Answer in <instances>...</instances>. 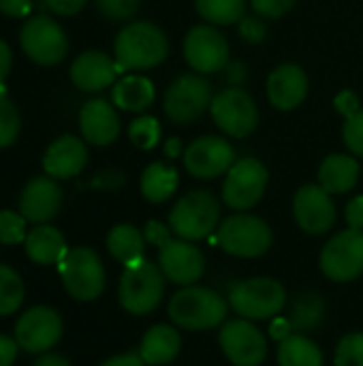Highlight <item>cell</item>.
<instances>
[{"label":"cell","mask_w":363,"mask_h":366,"mask_svg":"<svg viewBox=\"0 0 363 366\" xmlns=\"http://www.w3.org/2000/svg\"><path fill=\"white\" fill-rule=\"evenodd\" d=\"M165 294V274L148 259H137L124 268L120 279V302L133 315L154 311Z\"/></svg>","instance_id":"cell-3"},{"label":"cell","mask_w":363,"mask_h":366,"mask_svg":"<svg viewBox=\"0 0 363 366\" xmlns=\"http://www.w3.org/2000/svg\"><path fill=\"white\" fill-rule=\"evenodd\" d=\"M267 187V169L259 159L246 157L233 163L223 184V199L233 210H250Z\"/></svg>","instance_id":"cell-11"},{"label":"cell","mask_w":363,"mask_h":366,"mask_svg":"<svg viewBox=\"0 0 363 366\" xmlns=\"http://www.w3.org/2000/svg\"><path fill=\"white\" fill-rule=\"evenodd\" d=\"M265 32H267V28H265L261 17H246L244 15L240 19V34L248 43H261L265 39Z\"/></svg>","instance_id":"cell-41"},{"label":"cell","mask_w":363,"mask_h":366,"mask_svg":"<svg viewBox=\"0 0 363 366\" xmlns=\"http://www.w3.org/2000/svg\"><path fill=\"white\" fill-rule=\"evenodd\" d=\"M216 127L229 137H248L259 124V109L255 99L237 86L220 90L210 105Z\"/></svg>","instance_id":"cell-8"},{"label":"cell","mask_w":363,"mask_h":366,"mask_svg":"<svg viewBox=\"0 0 363 366\" xmlns=\"http://www.w3.org/2000/svg\"><path fill=\"white\" fill-rule=\"evenodd\" d=\"M24 302V283L19 274L0 264V317L15 313Z\"/></svg>","instance_id":"cell-33"},{"label":"cell","mask_w":363,"mask_h":366,"mask_svg":"<svg viewBox=\"0 0 363 366\" xmlns=\"http://www.w3.org/2000/svg\"><path fill=\"white\" fill-rule=\"evenodd\" d=\"M62 283L66 292L81 302L96 300L103 290H105V268L101 257L88 249V247H77L71 249L64 259L58 264Z\"/></svg>","instance_id":"cell-6"},{"label":"cell","mask_w":363,"mask_h":366,"mask_svg":"<svg viewBox=\"0 0 363 366\" xmlns=\"http://www.w3.org/2000/svg\"><path fill=\"white\" fill-rule=\"evenodd\" d=\"M178 172L165 163H152L141 174V193L148 202H167L178 189Z\"/></svg>","instance_id":"cell-28"},{"label":"cell","mask_w":363,"mask_h":366,"mask_svg":"<svg viewBox=\"0 0 363 366\" xmlns=\"http://www.w3.org/2000/svg\"><path fill=\"white\" fill-rule=\"evenodd\" d=\"M139 2L141 0H94L101 15H105L107 19H113V21L133 17L139 9Z\"/></svg>","instance_id":"cell-38"},{"label":"cell","mask_w":363,"mask_h":366,"mask_svg":"<svg viewBox=\"0 0 363 366\" xmlns=\"http://www.w3.org/2000/svg\"><path fill=\"white\" fill-rule=\"evenodd\" d=\"M62 208V189L58 187L56 178L39 176L32 178L19 197V212L30 223H47L51 221Z\"/></svg>","instance_id":"cell-19"},{"label":"cell","mask_w":363,"mask_h":366,"mask_svg":"<svg viewBox=\"0 0 363 366\" xmlns=\"http://www.w3.org/2000/svg\"><path fill=\"white\" fill-rule=\"evenodd\" d=\"M24 247H26V255L39 266L60 264L64 259V255L68 253L64 236L56 227L45 225V223H41L28 232Z\"/></svg>","instance_id":"cell-24"},{"label":"cell","mask_w":363,"mask_h":366,"mask_svg":"<svg viewBox=\"0 0 363 366\" xmlns=\"http://www.w3.org/2000/svg\"><path fill=\"white\" fill-rule=\"evenodd\" d=\"M154 97H156V88L143 75L122 77L113 84V90H111L113 105L124 112H135V114L145 112L154 103Z\"/></svg>","instance_id":"cell-25"},{"label":"cell","mask_w":363,"mask_h":366,"mask_svg":"<svg viewBox=\"0 0 363 366\" xmlns=\"http://www.w3.org/2000/svg\"><path fill=\"white\" fill-rule=\"evenodd\" d=\"M109 253L124 266L143 257V236L133 225H116L107 236Z\"/></svg>","instance_id":"cell-29"},{"label":"cell","mask_w":363,"mask_h":366,"mask_svg":"<svg viewBox=\"0 0 363 366\" xmlns=\"http://www.w3.org/2000/svg\"><path fill=\"white\" fill-rule=\"evenodd\" d=\"M321 184H306L295 193L293 214L297 225L308 234H325L336 223V206Z\"/></svg>","instance_id":"cell-17"},{"label":"cell","mask_w":363,"mask_h":366,"mask_svg":"<svg viewBox=\"0 0 363 366\" xmlns=\"http://www.w3.org/2000/svg\"><path fill=\"white\" fill-rule=\"evenodd\" d=\"M62 337V320L49 307L26 311L15 324V341L28 354L49 352Z\"/></svg>","instance_id":"cell-14"},{"label":"cell","mask_w":363,"mask_h":366,"mask_svg":"<svg viewBox=\"0 0 363 366\" xmlns=\"http://www.w3.org/2000/svg\"><path fill=\"white\" fill-rule=\"evenodd\" d=\"M118 73H122L116 58L98 49L81 51L71 64V81L83 92H98L116 84Z\"/></svg>","instance_id":"cell-20"},{"label":"cell","mask_w":363,"mask_h":366,"mask_svg":"<svg viewBox=\"0 0 363 366\" xmlns=\"http://www.w3.org/2000/svg\"><path fill=\"white\" fill-rule=\"evenodd\" d=\"M250 4L259 17L278 19L295 6V0H250Z\"/></svg>","instance_id":"cell-40"},{"label":"cell","mask_w":363,"mask_h":366,"mask_svg":"<svg viewBox=\"0 0 363 366\" xmlns=\"http://www.w3.org/2000/svg\"><path fill=\"white\" fill-rule=\"evenodd\" d=\"M220 247L237 257H259L272 247L270 225L252 214H233L218 227Z\"/></svg>","instance_id":"cell-9"},{"label":"cell","mask_w":363,"mask_h":366,"mask_svg":"<svg viewBox=\"0 0 363 366\" xmlns=\"http://www.w3.org/2000/svg\"><path fill=\"white\" fill-rule=\"evenodd\" d=\"M86 165H88V148L75 135L56 137L43 154V169L47 176L56 180L75 178L83 172Z\"/></svg>","instance_id":"cell-21"},{"label":"cell","mask_w":363,"mask_h":366,"mask_svg":"<svg viewBox=\"0 0 363 366\" xmlns=\"http://www.w3.org/2000/svg\"><path fill=\"white\" fill-rule=\"evenodd\" d=\"M334 105H336L338 114H342L344 118H349V116H353V114H357V112L362 109V107H359V97H357L353 90L340 92V94L336 97Z\"/></svg>","instance_id":"cell-42"},{"label":"cell","mask_w":363,"mask_h":366,"mask_svg":"<svg viewBox=\"0 0 363 366\" xmlns=\"http://www.w3.org/2000/svg\"><path fill=\"white\" fill-rule=\"evenodd\" d=\"M32 6V0H0V13L6 17H28Z\"/></svg>","instance_id":"cell-43"},{"label":"cell","mask_w":363,"mask_h":366,"mask_svg":"<svg viewBox=\"0 0 363 366\" xmlns=\"http://www.w3.org/2000/svg\"><path fill=\"white\" fill-rule=\"evenodd\" d=\"M101 366H145L139 354H124V356H113Z\"/></svg>","instance_id":"cell-50"},{"label":"cell","mask_w":363,"mask_h":366,"mask_svg":"<svg viewBox=\"0 0 363 366\" xmlns=\"http://www.w3.org/2000/svg\"><path fill=\"white\" fill-rule=\"evenodd\" d=\"M180 150H182L180 139H169V142L165 144V154H167V157H178Z\"/></svg>","instance_id":"cell-54"},{"label":"cell","mask_w":363,"mask_h":366,"mask_svg":"<svg viewBox=\"0 0 363 366\" xmlns=\"http://www.w3.org/2000/svg\"><path fill=\"white\" fill-rule=\"evenodd\" d=\"M291 330H293V326L289 324V320H276V324H272V337H274V339L285 341L287 337L293 335Z\"/></svg>","instance_id":"cell-51"},{"label":"cell","mask_w":363,"mask_h":366,"mask_svg":"<svg viewBox=\"0 0 363 366\" xmlns=\"http://www.w3.org/2000/svg\"><path fill=\"white\" fill-rule=\"evenodd\" d=\"M336 366H363V335H347L336 350Z\"/></svg>","instance_id":"cell-37"},{"label":"cell","mask_w":363,"mask_h":366,"mask_svg":"<svg viewBox=\"0 0 363 366\" xmlns=\"http://www.w3.org/2000/svg\"><path fill=\"white\" fill-rule=\"evenodd\" d=\"M212 86L201 75H182L165 92V114L175 124H190L212 105Z\"/></svg>","instance_id":"cell-10"},{"label":"cell","mask_w":363,"mask_h":366,"mask_svg":"<svg viewBox=\"0 0 363 366\" xmlns=\"http://www.w3.org/2000/svg\"><path fill=\"white\" fill-rule=\"evenodd\" d=\"M197 13L216 26L240 24L246 13V0H195Z\"/></svg>","instance_id":"cell-31"},{"label":"cell","mask_w":363,"mask_h":366,"mask_svg":"<svg viewBox=\"0 0 363 366\" xmlns=\"http://www.w3.org/2000/svg\"><path fill=\"white\" fill-rule=\"evenodd\" d=\"M220 221V204L208 191H193L180 197L169 214L173 234L182 240L208 238Z\"/></svg>","instance_id":"cell-4"},{"label":"cell","mask_w":363,"mask_h":366,"mask_svg":"<svg viewBox=\"0 0 363 366\" xmlns=\"http://www.w3.org/2000/svg\"><path fill=\"white\" fill-rule=\"evenodd\" d=\"M347 223L351 229L363 232V195L355 197L347 206Z\"/></svg>","instance_id":"cell-46"},{"label":"cell","mask_w":363,"mask_h":366,"mask_svg":"<svg viewBox=\"0 0 363 366\" xmlns=\"http://www.w3.org/2000/svg\"><path fill=\"white\" fill-rule=\"evenodd\" d=\"M227 75H229L231 86H242V81L246 79V66L244 64H231L227 69Z\"/></svg>","instance_id":"cell-52"},{"label":"cell","mask_w":363,"mask_h":366,"mask_svg":"<svg viewBox=\"0 0 363 366\" xmlns=\"http://www.w3.org/2000/svg\"><path fill=\"white\" fill-rule=\"evenodd\" d=\"M19 45L24 54L41 66L60 64L68 51V39L64 28L47 15H32L24 21L19 32Z\"/></svg>","instance_id":"cell-5"},{"label":"cell","mask_w":363,"mask_h":366,"mask_svg":"<svg viewBox=\"0 0 363 366\" xmlns=\"http://www.w3.org/2000/svg\"><path fill=\"white\" fill-rule=\"evenodd\" d=\"M321 270L327 279L347 283L363 272V232L347 229L334 236L321 253Z\"/></svg>","instance_id":"cell-12"},{"label":"cell","mask_w":363,"mask_h":366,"mask_svg":"<svg viewBox=\"0 0 363 366\" xmlns=\"http://www.w3.org/2000/svg\"><path fill=\"white\" fill-rule=\"evenodd\" d=\"M26 219L19 212L0 210V242L2 244H19L26 240Z\"/></svg>","instance_id":"cell-36"},{"label":"cell","mask_w":363,"mask_h":366,"mask_svg":"<svg viewBox=\"0 0 363 366\" xmlns=\"http://www.w3.org/2000/svg\"><path fill=\"white\" fill-rule=\"evenodd\" d=\"M180 347H182L180 335L171 326L160 324L145 332L139 347V356L145 365L160 366L171 362L178 356Z\"/></svg>","instance_id":"cell-26"},{"label":"cell","mask_w":363,"mask_h":366,"mask_svg":"<svg viewBox=\"0 0 363 366\" xmlns=\"http://www.w3.org/2000/svg\"><path fill=\"white\" fill-rule=\"evenodd\" d=\"M86 2L88 0H45L49 11H53L56 15H64V17L79 13L86 6Z\"/></svg>","instance_id":"cell-44"},{"label":"cell","mask_w":363,"mask_h":366,"mask_svg":"<svg viewBox=\"0 0 363 366\" xmlns=\"http://www.w3.org/2000/svg\"><path fill=\"white\" fill-rule=\"evenodd\" d=\"M145 238H148L152 244L160 247V244H165V242L171 238V232H169V227H165L163 223L150 221V223L145 225Z\"/></svg>","instance_id":"cell-47"},{"label":"cell","mask_w":363,"mask_h":366,"mask_svg":"<svg viewBox=\"0 0 363 366\" xmlns=\"http://www.w3.org/2000/svg\"><path fill=\"white\" fill-rule=\"evenodd\" d=\"M308 97V75L297 64H280L270 73L267 99L276 109L291 112L300 107Z\"/></svg>","instance_id":"cell-22"},{"label":"cell","mask_w":363,"mask_h":366,"mask_svg":"<svg viewBox=\"0 0 363 366\" xmlns=\"http://www.w3.org/2000/svg\"><path fill=\"white\" fill-rule=\"evenodd\" d=\"M124 184V176L118 172V169H103L94 180H92V187L96 189H107V191H113L118 187Z\"/></svg>","instance_id":"cell-45"},{"label":"cell","mask_w":363,"mask_h":366,"mask_svg":"<svg viewBox=\"0 0 363 366\" xmlns=\"http://www.w3.org/2000/svg\"><path fill=\"white\" fill-rule=\"evenodd\" d=\"M19 131H21L19 112L15 103L4 92H0V150L13 146L19 137Z\"/></svg>","instance_id":"cell-34"},{"label":"cell","mask_w":363,"mask_h":366,"mask_svg":"<svg viewBox=\"0 0 363 366\" xmlns=\"http://www.w3.org/2000/svg\"><path fill=\"white\" fill-rule=\"evenodd\" d=\"M34 366H71V365H68V360H66V358H62V356H58V354H45V356H41V358L36 360V365Z\"/></svg>","instance_id":"cell-53"},{"label":"cell","mask_w":363,"mask_h":366,"mask_svg":"<svg viewBox=\"0 0 363 366\" xmlns=\"http://www.w3.org/2000/svg\"><path fill=\"white\" fill-rule=\"evenodd\" d=\"M11 64H13V54L6 41L0 39V86L4 84V79L11 73Z\"/></svg>","instance_id":"cell-49"},{"label":"cell","mask_w":363,"mask_h":366,"mask_svg":"<svg viewBox=\"0 0 363 366\" xmlns=\"http://www.w3.org/2000/svg\"><path fill=\"white\" fill-rule=\"evenodd\" d=\"M158 249H160L158 264H160L163 274L169 281L178 285H190L201 279L205 259H203V253L195 244H190V240L169 238Z\"/></svg>","instance_id":"cell-18"},{"label":"cell","mask_w":363,"mask_h":366,"mask_svg":"<svg viewBox=\"0 0 363 366\" xmlns=\"http://www.w3.org/2000/svg\"><path fill=\"white\" fill-rule=\"evenodd\" d=\"M280 366H323L321 350L302 335H291L280 341L278 347Z\"/></svg>","instance_id":"cell-30"},{"label":"cell","mask_w":363,"mask_h":366,"mask_svg":"<svg viewBox=\"0 0 363 366\" xmlns=\"http://www.w3.org/2000/svg\"><path fill=\"white\" fill-rule=\"evenodd\" d=\"M17 341L6 335H0V366H11L17 358Z\"/></svg>","instance_id":"cell-48"},{"label":"cell","mask_w":363,"mask_h":366,"mask_svg":"<svg viewBox=\"0 0 363 366\" xmlns=\"http://www.w3.org/2000/svg\"><path fill=\"white\" fill-rule=\"evenodd\" d=\"M229 302L246 320H270L285 309L287 292L274 279H248L231 290Z\"/></svg>","instance_id":"cell-7"},{"label":"cell","mask_w":363,"mask_h":366,"mask_svg":"<svg viewBox=\"0 0 363 366\" xmlns=\"http://www.w3.org/2000/svg\"><path fill=\"white\" fill-rule=\"evenodd\" d=\"M128 137L133 146L141 150H152L160 142V124L154 116H139L128 124Z\"/></svg>","instance_id":"cell-35"},{"label":"cell","mask_w":363,"mask_h":366,"mask_svg":"<svg viewBox=\"0 0 363 366\" xmlns=\"http://www.w3.org/2000/svg\"><path fill=\"white\" fill-rule=\"evenodd\" d=\"M79 129L88 144L109 146L120 137V118L111 103L105 99H92L83 103L79 112Z\"/></svg>","instance_id":"cell-23"},{"label":"cell","mask_w":363,"mask_h":366,"mask_svg":"<svg viewBox=\"0 0 363 366\" xmlns=\"http://www.w3.org/2000/svg\"><path fill=\"white\" fill-rule=\"evenodd\" d=\"M184 58L197 73H216L229 64V43L212 26H195L184 39Z\"/></svg>","instance_id":"cell-15"},{"label":"cell","mask_w":363,"mask_h":366,"mask_svg":"<svg viewBox=\"0 0 363 366\" xmlns=\"http://www.w3.org/2000/svg\"><path fill=\"white\" fill-rule=\"evenodd\" d=\"M169 317L184 330H208L225 322L227 302L212 290L190 285L169 300Z\"/></svg>","instance_id":"cell-2"},{"label":"cell","mask_w":363,"mask_h":366,"mask_svg":"<svg viewBox=\"0 0 363 366\" xmlns=\"http://www.w3.org/2000/svg\"><path fill=\"white\" fill-rule=\"evenodd\" d=\"M169 54L167 34L150 21H133L120 30L113 58L122 71H143L160 64Z\"/></svg>","instance_id":"cell-1"},{"label":"cell","mask_w":363,"mask_h":366,"mask_svg":"<svg viewBox=\"0 0 363 366\" xmlns=\"http://www.w3.org/2000/svg\"><path fill=\"white\" fill-rule=\"evenodd\" d=\"M220 345L235 366H259L267 356L265 337L248 320L227 322L220 330Z\"/></svg>","instance_id":"cell-16"},{"label":"cell","mask_w":363,"mask_h":366,"mask_svg":"<svg viewBox=\"0 0 363 366\" xmlns=\"http://www.w3.org/2000/svg\"><path fill=\"white\" fill-rule=\"evenodd\" d=\"M359 180V163L349 154H332L321 163L319 184L327 193H347Z\"/></svg>","instance_id":"cell-27"},{"label":"cell","mask_w":363,"mask_h":366,"mask_svg":"<svg viewBox=\"0 0 363 366\" xmlns=\"http://www.w3.org/2000/svg\"><path fill=\"white\" fill-rule=\"evenodd\" d=\"M235 163V150L225 137L205 135L184 150V167L199 180H212L227 174Z\"/></svg>","instance_id":"cell-13"},{"label":"cell","mask_w":363,"mask_h":366,"mask_svg":"<svg viewBox=\"0 0 363 366\" xmlns=\"http://www.w3.org/2000/svg\"><path fill=\"white\" fill-rule=\"evenodd\" d=\"M342 139L353 154L363 157V109H359L357 114H353L349 118H344Z\"/></svg>","instance_id":"cell-39"},{"label":"cell","mask_w":363,"mask_h":366,"mask_svg":"<svg viewBox=\"0 0 363 366\" xmlns=\"http://www.w3.org/2000/svg\"><path fill=\"white\" fill-rule=\"evenodd\" d=\"M325 315V302L319 294H302L289 313V324L295 330H312L321 324Z\"/></svg>","instance_id":"cell-32"}]
</instances>
